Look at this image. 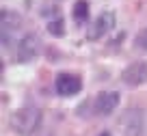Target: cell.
<instances>
[{
    "mask_svg": "<svg viewBox=\"0 0 147 136\" xmlns=\"http://www.w3.org/2000/svg\"><path fill=\"white\" fill-rule=\"evenodd\" d=\"M136 48H141V50H147V28L138 30V35H136Z\"/></svg>",
    "mask_w": 147,
    "mask_h": 136,
    "instance_id": "11",
    "label": "cell"
},
{
    "mask_svg": "<svg viewBox=\"0 0 147 136\" xmlns=\"http://www.w3.org/2000/svg\"><path fill=\"white\" fill-rule=\"evenodd\" d=\"M48 32L50 35H54V37H63V32H65V24H63V18H52V20H48Z\"/></svg>",
    "mask_w": 147,
    "mask_h": 136,
    "instance_id": "10",
    "label": "cell"
},
{
    "mask_svg": "<svg viewBox=\"0 0 147 136\" xmlns=\"http://www.w3.org/2000/svg\"><path fill=\"white\" fill-rule=\"evenodd\" d=\"M100 136H113V134H110V132H102Z\"/></svg>",
    "mask_w": 147,
    "mask_h": 136,
    "instance_id": "12",
    "label": "cell"
},
{
    "mask_svg": "<svg viewBox=\"0 0 147 136\" xmlns=\"http://www.w3.org/2000/svg\"><path fill=\"white\" fill-rule=\"evenodd\" d=\"M145 127V112L141 108H128L119 117V130L123 136H141Z\"/></svg>",
    "mask_w": 147,
    "mask_h": 136,
    "instance_id": "2",
    "label": "cell"
},
{
    "mask_svg": "<svg viewBox=\"0 0 147 136\" xmlns=\"http://www.w3.org/2000/svg\"><path fill=\"white\" fill-rule=\"evenodd\" d=\"M39 121H41V110L35 108V106H24V108L15 110L13 117H11V127H13L18 134L28 136L39 127Z\"/></svg>",
    "mask_w": 147,
    "mask_h": 136,
    "instance_id": "1",
    "label": "cell"
},
{
    "mask_svg": "<svg viewBox=\"0 0 147 136\" xmlns=\"http://www.w3.org/2000/svg\"><path fill=\"white\" fill-rule=\"evenodd\" d=\"M117 104H119V93H117V91H102L100 95L95 97L93 108H95L97 114L106 117V114H110L113 110L117 108Z\"/></svg>",
    "mask_w": 147,
    "mask_h": 136,
    "instance_id": "7",
    "label": "cell"
},
{
    "mask_svg": "<svg viewBox=\"0 0 147 136\" xmlns=\"http://www.w3.org/2000/svg\"><path fill=\"white\" fill-rule=\"evenodd\" d=\"M89 20V2L87 0H78L74 5V22L76 24H84Z\"/></svg>",
    "mask_w": 147,
    "mask_h": 136,
    "instance_id": "9",
    "label": "cell"
},
{
    "mask_svg": "<svg viewBox=\"0 0 147 136\" xmlns=\"http://www.w3.org/2000/svg\"><path fill=\"white\" fill-rule=\"evenodd\" d=\"M121 80L128 86H141L147 82V63L145 61H134L121 71Z\"/></svg>",
    "mask_w": 147,
    "mask_h": 136,
    "instance_id": "4",
    "label": "cell"
},
{
    "mask_svg": "<svg viewBox=\"0 0 147 136\" xmlns=\"http://www.w3.org/2000/svg\"><path fill=\"white\" fill-rule=\"evenodd\" d=\"M115 13H110V11H104V13H100L95 18V24L91 26V30H89V39H100V37L108 35L113 28H115Z\"/></svg>",
    "mask_w": 147,
    "mask_h": 136,
    "instance_id": "5",
    "label": "cell"
},
{
    "mask_svg": "<svg viewBox=\"0 0 147 136\" xmlns=\"http://www.w3.org/2000/svg\"><path fill=\"white\" fill-rule=\"evenodd\" d=\"M82 89V82L78 76H71V73H59L56 76V93L63 97L76 95L78 91Z\"/></svg>",
    "mask_w": 147,
    "mask_h": 136,
    "instance_id": "6",
    "label": "cell"
},
{
    "mask_svg": "<svg viewBox=\"0 0 147 136\" xmlns=\"http://www.w3.org/2000/svg\"><path fill=\"white\" fill-rule=\"evenodd\" d=\"M41 50H43V43L39 39V35L28 32L18 43V61L20 63H30V61H35L37 56L41 54Z\"/></svg>",
    "mask_w": 147,
    "mask_h": 136,
    "instance_id": "3",
    "label": "cell"
},
{
    "mask_svg": "<svg viewBox=\"0 0 147 136\" xmlns=\"http://www.w3.org/2000/svg\"><path fill=\"white\" fill-rule=\"evenodd\" d=\"M0 26H2V39H5V43H7V37H11V32L22 26V18H20V13H15V11L2 9V13H0Z\"/></svg>",
    "mask_w": 147,
    "mask_h": 136,
    "instance_id": "8",
    "label": "cell"
}]
</instances>
